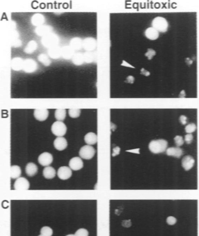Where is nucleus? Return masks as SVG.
Wrapping results in <instances>:
<instances>
[{
    "label": "nucleus",
    "instance_id": "1",
    "mask_svg": "<svg viewBox=\"0 0 199 236\" xmlns=\"http://www.w3.org/2000/svg\"><path fill=\"white\" fill-rule=\"evenodd\" d=\"M168 144V142L165 140H154L149 144V149L154 154H160L166 150Z\"/></svg>",
    "mask_w": 199,
    "mask_h": 236
},
{
    "label": "nucleus",
    "instance_id": "2",
    "mask_svg": "<svg viewBox=\"0 0 199 236\" xmlns=\"http://www.w3.org/2000/svg\"><path fill=\"white\" fill-rule=\"evenodd\" d=\"M152 25L158 32L164 33L168 30L169 24L166 19L162 17H157L152 21Z\"/></svg>",
    "mask_w": 199,
    "mask_h": 236
},
{
    "label": "nucleus",
    "instance_id": "3",
    "mask_svg": "<svg viewBox=\"0 0 199 236\" xmlns=\"http://www.w3.org/2000/svg\"><path fill=\"white\" fill-rule=\"evenodd\" d=\"M43 45L48 48L58 46L59 42V38L57 35L53 33H49L45 36H43L41 39Z\"/></svg>",
    "mask_w": 199,
    "mask_h": 236
},
{
    "label": "nucleus",
    "instance_id": "4",
    "mask_svg": "<svg viewBox=\"0 0 199 236\" xmlns=\"http://www.w3.org/2000/svg\"><path fill=\"white\" fill-rule=\"evenodd\" d=\"M51 130L55 136L58 137H63L67 132V127L63 122L57 121L53 124Z\"/></svg>",
    "mask_w": 199,
    "mask_h": 236
},
{
    "label": "nucleus",
    "instance_id": "5",
    "mask_svg": "<svg viewBox=\"0 0 199 236\" xmlns=\"http://www.w3.org/2000/svg\"><path fill=\"white\" fill-rule=\"evenodd\" d=\"M95 150L94 147L89 145H84L80 149L79 156L85 160H90L95 155Z\"/></svg>",
    "mask_w": 199,
    "mask_h": 236
},
{
    "label": "nucleus",
    "instance_id": "6",
    "mask_svg": "<svg viewBox=\"0 0 199 236\" xmlns=\"http://www.w3.org/2000/svg\"><path fill=\"white\" fill-rule=\"evenodd\" d=\"M14 187L16 190H29L30 187V183L25 178L20 177L14 182Z\"/></svg>",
    "mask_w": 199,
    "mask_h": 236
},
{
    "label": "nucleus",
    "instance_id": "7",
    "mask_svg": "<svg viewBox=\"0 0 199 236\" xmlns=\"http://www.w3.org/2000/svg\"><path fill=\"white\" fill-rule=\"evenodd\" d=\"M53 156L48 152H44L42 153L38 157V162L42 166L48 167L53 162Z\"/></svg>",
    "mask_w": 199,
    "mask_h": 236
},
{
    "label": "nucleus",
    "instance_id": "8",
    "mask_svg": "<svg viewBox=\"0 0 199 236\" xmlns=\"http://www.w3.org/2000/svg\"><path fill=\"white\" fill-rule=\"evenodd\" d=\"M37 69V64L32 59H26L24 60L23 70L27 73H32Z\"/></svg>",
    "mask_w": 199,
    "mask_h": 236
},
{
    "label": "nucleus",
    "instance_id": "9",
    "mask_svg": "<svg viewBox=\"0 0 199 236\" xmlns=\"http://www.w3.org/2000/svg\"><path fill=\"white\" fill-rule=\"evenodd\" d=\"M96 47V40L93 37H89L84 39L83 42V48L87 51L92 52Z\"/></svg>",
    "mask_w": 199,
    "mask_h": 236
},
{
    "label": "nucleus",
    "instance_id": "10",
    "mask_svg": "<svg viewBox=\"0 0 199 236\" xmlns=\"http://www.w3.org/2000/svg\"><path fill=\"white\" fill-rule=\"evenodd\" d=\"M58 176L61 180H67L72 176V171L69 167L63 166L59 168Z\"/></svg>",
    "mask_w": 199,
    "mask_h": 236
},
{
    "label": "nucleus",
    "instance_id": "11",
    "mask_svg": "<svg viewBox=\"0 0 199 236\" xmlns=\"http://www.w3.org/2000/svg\"><path fill=\"white\" fill-rule=\"evenodd\" d=\"M69 166L72 170L77 171L82 169L83 168V163L80 157H75L70 160L69 162Z\"/></svg>",
    "mask_w": 199,
    "mask_h": 236
},
{
    "label": "nucleus",
    "instance_id": "12",
    "mask_svg": "<svg viewBox=\"0 0 199 236\" xmlns=\"http://www.w3.org/2000/svg\"><path fill=\"white\" fill-rule=\"evenodd\" d=\"M49 111L47 109H36L34 111V116L40 121H46L48 117Z\"/></svg>",
    "mask_w": 199,
    "mask_h": 236
},
{
    "label": "nucleus",
    "instance_id": "13",
    "mask_svg": "<svg viewBox=\"0 0 199 236\" xmlns=\"http://www.w3.org/2000/svg\"><path fill=\"white\" fill-rule=\"evenodd\" d=\"M194 162L195 161L193 156L188 155L184 156L182 159V165L186 171H188L193 168Z\"/></svg>",
    "mask_w": 199,
    "mask_h": 236
},
{
    "label": "nucleus",
    "instance_id": "14",
    "mask_svg": "<svg viewBox=\"0 0 199 236\" xmlns=\"http://www.w3.org/2000/svg\"><path fill=\"white\" fill-rule=\"evenodd\" d=\"M54 146L58 150H64L67 148L68 143L66 139L64 137H58L54 141Z\"/></svg>",
    "mask_w": 199,
    "mask_h": 236
},
{
    "label": "nucleus",
    "instance_id": "15",
    "mask_svg": "<svg viewBox=\"0 0 199 236\" xmlns=\"http://www.w3.org/2000/svg\"><path fill=\"white\" fill-rule=\"evenodd\" d=\"M74 51L70 46H65L61 48V56L65 59H71L75 54Z\"/></svg>",
    "mask_w": 199,
    "mask_h": 236
},
{
    "label": "nucleus",
    "instance_id": "16",
    "mask_svg": "<svg viewBox=\"0 0 199 236\" xmlns=\"http://www.w3.org/2000/svg\"><path fill=\"white\" fill-rule=\"evenodd\" d=\"M183 154V150L179 147H170L166 150V154L168 156H172L176 158H180Z\"/></svg>",
    "mask_w": 199,
    "mask_h": 236
},
{
    "label": "nucleus",
    "instance_id": "17",
    "mask_svg": "<svg viewBox=\"0 0 199 236\" xmlns=\"http://www.w3.org/2000/svg\"><path fill=\"white\" fill-rule=\"evenodd\" d=\"M52 31V27L51 26L42 25L37 27L35 31L38 35L44 36L49 33H51Z\"/></svg>",
    "mask_w": 199,
    "mask_h": 236
},
{
    "label": "nucleus",
    "instance_id": "18",
    "mask_svg": "<svg viewBox=\"0 0 199 236\" xmlns=\"http://www.w3.org/2000/svg\"><path fill=\"white\" fill-rule=\"evenodd\" d=\"M145 35L148 39L151 40H156L159 36L158 31L152 27H149L146 29L145 32Z\"/></svg>",
    "mask_w": 199,
    "mask_h": 236
},
{
    "label": "nucleus",
    "instance_id": "19",
    "mask_svg": "<svg viewBox=\"0 0 199 236\" xmlns=\"http://www.w3.org/2000/svg\"><path fill=\"white\" fill-rule=\"evenodd\" d=\"M45 21V17L41 13H35L32 17V23L37 27L43 25Z\"/></svg>",
    "mask_w": 199,
    "mask_h": 236
},
{
    "label": "nucleus",
    "instance_id": "20",
    "mask_svg": "<svg viewBox=\"0 0 199 236\" xmlns=\"http://www.w3.org/2000/svg\"><path fill=\"white\" fill-rule=\"evenodd\" d=\"M38 168L35 163L29 162L27 163L25 168L26 173L29 177H33L37 173Z\"/></svg>",
    "mask_w": 199,
    "mask_h": 236
},
{
    "label": "nucleus",
    "instance_id": "21",
    "mask_svg": "<svg viewBox=\"0 0 199 236\" xmlns=\"http://www.w3.org/2000/svg\"><path fill=\"white\" fill-rule=\"evenodd\" d=\"M48 54L53 59H57L61 56V48L58 46L49 48Z\"/></svg>",
    "mask_w": 199,
    "mask_h": 236
},
{
    "label": "nucleus",
    "instance_id": "22",
    "mask_svg": "<svg viewBox=\"0 0 199 236\" xmlns=\"http://www.w3.org/2000/svg\"><path fill=\"white\" fill-rule=\"evenodd\" d=\"M82 39L80 37H73L70 41V46L74 50H79L83 48Z\"/></svg>",
    "mask_w": 199,
    "mask_h": 236
},
{
    "label": "nucleus",
    "instance_id": "23",
    "mask_svg": "<svg viewBox=\"0 0 199 236\" xmlns=\"http://www.w3.org/2000/svg\"><path fill=\"white\" fill-rule=\"evenodd\" d=\"M24 60L20 57L14 58L11 61L12 68L14 71L23 69Z\"/></svg>",
    "mask_w": 199,
    "mask_h": 236
},
{
    "label": "nucleus",
    "instance_id": "24",
    "mask_svg": "<svg viewBox=\"0 0 199 236\" xmlns=\"http://www.w3.org/2000/svg\"><path fill=\"white\" fill-rule=\"evenodd\" d=\"M43 174L46 179H53L56 176V170L53 167L48 166L44 169Z\"/></svg>",
    "mask_w": 199,
    "mask_h": 236
},
{
    "label": "nucleus",
    "instance_id": "25",
    "mask_svg": "<svg viewBox=\"0 0 199 236\" xmlns=\"http://www.w3.org/2000/svg\"><path fill=\"white\" fill-rule=\"evenodd\" d=\"M84 141L88 145H94L97 143V136L94 133H88L84 137Z\"/></svg>",
    "mask_w": 199,
    "mask_h": 236
},
{
    "label": "nucleus",
    "instance_id": "26",
    "mask_svg": "<svg viewBox=\"0 0 199 236\" xmlns=\"http://www.w3.org/2000/svg\"><path fill=\"white\" fill-rule=\"evenodd\" d=\"M21 170L20 167L17 165L12 166L10 168V177L12 179H17L20 177Z\"/></svg>",
    "mask_w": 199,
    "mask_h": 236
},
{
    "label": "nucleus",
    "instance_id": "27",
    "mask_svg": "<svg viewBox=\"0 0 199 236\" xmlns=\"http://www.w3.org/2000/svg\"><path fill=\"white\" fill-rule=\"evenodd\" d=\"M72 61L76 65L80 66L83 64L84 62L83 54L79 52L75 53L72 58Z\"/></svg>",
    "mask_w": 199,
    "mask_h": 236
},
{
    "label": "nucleus",
    "instance_id": "28",
    "mask_svg": "<svg viewBox=\"0 0 199 236\" xmlns=\"http://www.w3.org/2000/svg\"><path fill=\"white\" fill-rule=\"evenodd\" d=\"M38 47V44L36 42L31 40L29 42L25 48V52L27 54H31L36 50Z\"/></svg>",
    "mask_w": 199,
    "mask_h": 236
},
{
    "label": "nucleus",
    "instance_id": "29",
    "mask_svg": "<svg viewBox=\"0 0 199 236\" xmlns=\"http://www.w3.org/2000/svg\"><path fill=\"white\" fill-rule=\"evenodd\" d=\"M66 115V110L65 109H57L55 112V117L58 121H64Z\"/></svg>",
    "mask_w": 199,
    "mask_h": 236
},
{
    "label": "nucleus",
    "instance_id": "30",
    "mask_svg": "<svg viewBox=\"0 0 199 236\" xmlns=\"http://www.w3.org/2000/svg\"><path fill=\"white\" fill-rule=\"evenodd\" d=\"M84 62L87 63H93L95 59V55L93 52L86 51L83 54Z\"/></svg>",
    "mask_w": 199,
    "mask_h": 236
},
{
    "label": "nucleus",
    "instance_id": "31",
    "mask_svg": "<svg viewBox=\"0 0 199 236\" xmlns=\"http://www.w3.org/2000/svg\"><path fill=\"white\" fill-rule=\"evenodd\" d=\"M38 61L44 65L46 66H48L51 64V61L47 55L44 54H41L38 55Z\"/></svg>",
    "mask_w": 199,
    "mask_h": 236
},
{
    "label": "nucleus",
    "instance_id": "32",
    "mask_svg": "<svg viewBox=\"0 0 199 236\" xmlns=\"http://www.w3.org/2000/svg\"><path fill=\"white\" fill-rule=\"evenodd\" d=\"M41 235L45 236H52L53 234V230L51 227L47 226H43L41 229Z\"/></svg>",
    "mask_w": 199,
    "mask_h": 236
},
{
    "label": "nucleus",
    "instance_id": "33",
    "mask_svg": "<svg viewBox=\"0 0 199 236\" xmlns=\"http://www.w3.org/2000/svg\"><path fill=\"white\" fill-rule=\"evenodd\" d=\"M81 114V110L79 109H70L69 110V115L72 118L79 117Z\"/></svg>",
    "mask_w": 199,
    "mask_h": 236
},
{
    "label": "nucleus",
    "instance_id": "34",
    "mask_svg": "<svg viewBox=\"0 0 199 236\" xmlns=\"http://www.w3.org/2000/svg\"><path fill=\"white\" fill-rule=\"evenodd\" d=\"M196 128H197V127L195 124H189L185 127V132L186 133H188V134H190L191 133H194L196 130Z\"/></svg>",
    "mask_w": 199,
    "mask_h": 236
},
{
    "label": "nucleus",
    "instance_id": "35",
    "mask_svg": "<svg viewBox=\"0 0 199 236\" xmlns=\"http://www.w3.org/2000/svg\"><path fill=\"white\" fill-rule=\"evenodd\" d=\"M75 236H89V232L84 228L78 229L75 234Z\"/></svg>",
    "mask_w": 199,
    "mask_h": 236
},
{
    "label": "nucleus",
    "instance_id": "36",
    "mask_svg": "<svg viewBox=\"0 0 199 236\" xmlns=\"http://www.w3.org/2000/svg\"><path fill=\"white\" fill-rule=\"evenodd\" d=\"M175 144L177 147H180L184 144V140L182 136H176L174 138Z\"/></svg>",
    "mask_w": 199,
    "mask_h": 236
},
{
    "label": "nucleus",
    "instance_id": "37",
    "mask_svg": "<svg viewBox=\"0 0 199 236\" xmlns=\"http://www.w3.org/2000/svg\"><path fill=\"white\" fill-rule=\"evenodd\" d=\"M156 52L152 48H148L147 51L145 54V55L149 60H152L153 57L156 55Z\"/></svg>",
    "mask_w": 199,
    "mask_h": 236
},
{
    "label": "nucleus",
    "instance_id": "38",
    "mask_svg": "<svg viewBox=\"0 0 199 236\" xmlns=\"http://www.w3.org/2000/svg\"><path fill=\"white\" fill-rule=\"evenodd\" d=\"M177 219L173 216H169L166 220V222L169 225H174Z\"/></svg>",
    "mask_w": 199,
    "mask_h": 236
},
{
    "label": "nucleus",
    "instance_id": "39",
    "mask_svg": "<svg viewBox=\"0 0 199 236\" xmlns=\"http://www.w3.org/2000/svg\"><path fill=\"white\" fill-rule=\"evenodd\" d=\"M194 137L191 134H188L185 136V141L187 144H190L193 140Z\"/></svg>",
    "mask_w": 199,
    "mask_h": 236
},
{
    "label": "nucleus",
    "instance_id": "40",
    "mask_svg": "<svg viewBox=\"0 0 199 236\" xmlns=\"http://www.w3.org/2000/svg\"><path fill=\"white\" fill-rule=\"evenodd\" d=\"M187 117L185 115H181L180 117V121L182 125H185L187 123Z\"/></svg>",
    "mask_w": 199,
    "mask_h": 236
},
{
    "label": "nucleus",
    "instance_id": "41",
    "mask_svg": "<svg viewBox=\"0 0 199 236\" xmlns=\"http://www.w3.org/2000/svg\"><path fill=\"white\" fill-rule=\"evenodd\" d=\"M21 43H22V42L20 41V40H19V39H15V40H14L13 41V45L15 47H20L21 45Z\"/></svg>",
    "mask_w": 199,
    "mask_h": 236
},
{
    "label": "nucleus",
    "instance_id": "42",
    "mask_svg": "<svg viewBox=\"0 0 199 236\" xmlns=\"http://www.w3.org/2000/svg\"><path fill=\"white\" fill-rule=\"evenodd\" d=\"M134 81V78L132 76H129L126 78L125 82L128 83H132Z\"/></svg>",
    "mask_w": 199,
    "mask_h": 236
},
{
    "label": "nucleus",
    "instance_id": "43",
    "mask_svg": "<svg viewBox=\"0 0 199 236\" xmlns=\"http://www.w3.org/2000/svg\"><path fill=\"white\" fill-rule=\"evenodd\" d=\"M141 74L144 75L146 76H149L150 74V72H149L147 71L145 69L143 68H142L141 70Z\"/></svg>",
    "mask_w": 199,
    "mask_h": 236
},
{
    "label": "nucleus",
    "instance_id": "44",
    "mask_svg": "<svg viewBox=\"0 0 199 236\" xmlns=\"http://www.w3.org/2000/svg\"><path fill=\"white\" fill-rule=\"evenodd\" d=\"M66 236H75L74 234H69V235H66Z\"/></svg>",
    "mask_w": 199,
    "mask_h": 236
},
{
    "label": "nucleus",
    "instance_id": "45",
    "mask_svg": "<svg viewBox=\"0 0 199 236\" xmlns=\"http://www.w3.org/2000/svg\"><path fill=\"white\" fill-rule=\"evenodd\" d=\"M43 236V235H39V236Z\"/></svg>",
    "mask_w": 199,
    "mask_h": 236
}]
</instances>
